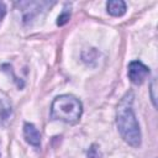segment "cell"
<instances>
[{
    "label": "cell",
    "instance_id": "obj_1",
    "mask_svg": "<svg viewBox=\"0 0 158 158\" xmlns=\"http://www.w3.org/2000/svg\"><path fill=\"white\" fill-rule=\"evenodd\" d=\"M133 93H126L120 100L116 110V125L123 141L132 147H139L142 142L141 130L133 111Z\"/></svg>",
    "mask_w": 158,
    "mask_h": 158
},
{
    "label": "cell",
    "instance_id": "obj_2",
    "mask_svg": "<svg viewBox=\"0 0 158 158\" xmlns=\"http://www.w3.org/2000/svg\"><path fill=\"white\" fill-rule=\"evenodd\" d=\"M81 114V101L69 94L57 96L51 106V117L65 123H77L80 120Z\"/></svg>",
    "mask_w": 158,
    "mask_h": 158
},
{
    "label": "cell",
    "instance_id": "obj_3",
    "mask_svg": "<svg viewBox=\"0 0 158 158\" xmlns=\"http://www.w3.org/2000/svg\"><path fill=\"white\" fill-rule=\"evenodd\" d=\"M127 75L131 83L136 85H141L149 75V68L139 60H133L127 67Z\"/></svg>",
    "mask_w": 158,
    "mask_h": 158
},
{
    "label": "cell",
    "instance_id": "obj_4",
    "mask_svg": "<svg viewBox=\"0 0 158 158\" xmlns=\"http://www.w3.org/2000/svg\"><path fill=\"white\" fill-rule=\"evenodd\" d=\"M23 136L27 143H30L33 147H40L41 146V133L36 128L33 123L26 122L23 125Z\"/></svg>",
    "mask_w": 158,
    "mask_h": 158
},
{
    "label": "cell",
    "instance_id": "obj_5",
    "mask_svg": "<svg viewBox=\"0 0 158 158\" xmlns=\"http://www.w3.org/2000/svg\"><path fill=\"white\" fill-rule=\"evenodd\" d=\"M107 12L112 16H122L126 12V4L122 0H110L106 4Z\"/></svg>",
    "mask_w": 158,
    "mask_h": 158
},
{
    "label": "cell",
    "instance_id": "obj_6",
    "mask_svg": "<svg viewBox=\"0 0 158 158\" xmlns=\"http://www.w3.org/2000/svg\"><path fill=\"white\" fill-rule=\"evenodd\" d=\"M11 114V109L9 106H6V104L4 101L0 100V125H2L10 116Z\"/></svg>",
    "mask_w": 158,
    "mask_h": 158
},
{
    "label": "cell",
    "instance_id": "obj_7",
    "mask_svg": "<svg viewBox=\"0 0 158 158\" xmlns=\"http://www.w3.org/2000/svg\"><path fill=\"white\" fill-rule=\"evenodd\" d=\"M69 19H70V12L69 11H63L57 19V25L58 26H63L69 21Z\"/></svg>",
    "mask_w": 158,
    "mask_h": 158
},
{
    "label": "cell",
    "instance_id": "obj_8",
    "mask_svg": "<svg viewBox=\"0 0 158 158\" xmlns=\"http://www.w3.org/2000/svg\"><path fill=\"white\" fill-rule=\"evenodd\" d=\"M156 85H157V80L153 79V81L151 83V99H152V102H153L154 106H157V101H156V99H157V96H156Z\"/></svg>",
    "mask_w": 158,
    "mask_h": 158
},
{
    "label": "cell",
    "instance_id": "obj_9",
    "mask_svg": "<svg viewBox=\"0 0 158 158\" xmlns=\"http://www.w3.org/2000/svg\"><path fill=\"white\" fill-rule=\"evenodd\" d=\"M5 15H6V6H5L4 2L0 1V22H1V20L4 19Z\"/></svg>",
    "mask_w": 158,
    "mask_h": 158
}]
</instances>
